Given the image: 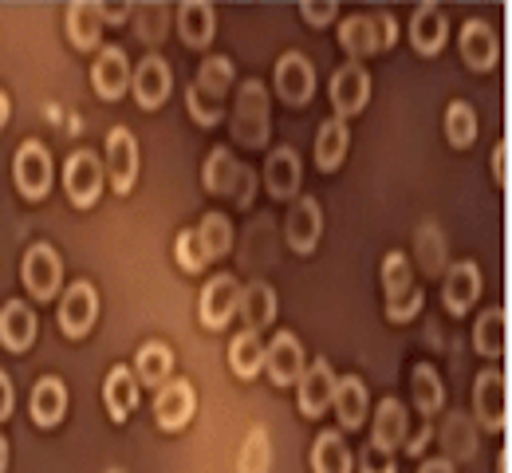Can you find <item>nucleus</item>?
<instances>
[{
	"label": "nucleus",
	"mask_w": 512,
	"mask_h": 473,
	"mask_svg": "<svg viewBox=\"0 0 512 473\" xmlns=\"http://www.w3.org/2000/svg\"><path fill=\"white\" fill-rule=\"evenodd\" d=\"M268 87L260 79L241 83L237 91V107H233V138L241 146H264L268 142Z\"/></svg>",
	"instance_id": "nucleus-1"
},
{
	"label": "nucleus",
	"mask_w": 512,
	"mask_h": 473,
	"mask_svg": "<svg viewBox=\"0 0 512 473\" xmlns=\"http://www.w3.org/2000/svg\"><path fill=\"white\" fill-rule=\"evenodd\" d=\"M12 178H16L20 198H28V202H44L48 190H52V178H56L48 146L36 142V138L20 142V150H16V158H12Z\"/></svg>",
	"instance_id": "nucleus-2"
},
{
	"label": "nucleus",
	"mask_w": 512,
	"mask_h": 473,
	"mask_svg": "<svg viewBox=\"0 0 512 473\" xmlns=\"http://www.w3.org/2000/svg\"><path fill=\"white\" fill-rule=\"evenodd\" d=\"M107 174H103V158L95 150H75L64 166V190L75 209H91L103 198Z\"/></svg>",
	"instance_id": "nucleus-3"
},
{
	"label": "nucleus",
	"mask_w": 512,
	"mask_h": 473,
	"mask_svg": "<svg viewBox=\"0 0 512 473\" xmlns=\"http://www.w3.org/2000/svg\"><path fill=\"white\" fill-rule=\"evenodd\" d=\"M327 95H331V107H335V119H351L359 115L367 103H371V71L355 60H347L343 68H335L331 83H327Z\"/></svg>",
	"instance_id": "nucleus-4"
},
{
	"label": "nucleus",
	"mask_w": 512,
	"mask_h": 473,
	"mask_svg": "<svg viewBox=\"0 0 512 473\" xmlns=\"http://www.w3.org/2000/svg\"><path fill=\"white\" fill-rule=\"evenodd\" d=\"M20 280L24 288L32 292V300H52L60 292V280H64V265H60V253L44 241H36L24 261H20Z\"/></svg>",
	"instance_id": "nucleus-5"
},
{
	"label": "nucleus",
	"mask_w": 512,
	"mask_h": 473,
	"mask_svg": "<svg viewBox=\"0 0 512 473\" xmlns=\"http://www.w3.org/2000/svg\"><path fill=\"white\" fill-rule=\"evenodd\" d=\"M473 414H477V422L485 430H493V434L505 430V422H509V383H505V375L497 367L477 375V383H473Z\"/></svg>",
	"instance_id": "nucleus-6"
},
{
	"label": "nucleus",
	"mask_w": 512,
	"mask_h": 473,
	"mask_svg": "<svg viewBox=\"0 0 512 473\" xmlns=\"http://www.w3.org/2000/svg\"><path fill=\"white\" fill-rule=\"evenodd\" d=\"M272 87L288 107H304L316 95V68L308 64L304 52H284L272 71Z\"/></svg>",
	"instance_id": "nucleus-7"
},
{
	"label": "nucleus",
	"mask_w": 512,
	"mask_h": 473,
	"mask_svg": "<svg viewBox=\"0 0 512 473\" xmlns=\"http://www.w3.org/2000/svg\"><path fill=\"white\" fill-rule=\"evenodd\" d=\"M103 174L111 182V190L119 198H127L138 182V138L130 135L127 127H115L107 135V162H103Z\"/></svg>",
	"instance_id": "nucleus-8"
},
{
	"label": "nucleus",
	"mask_w": 512,
	"mask_h": 473,
	"mask_svg": "<svg viewBox=\"0 0 512 473\" xmlns=\"http://www.w3.org/2000/svg\"><path fill=\"white\" fill-rule=\"evenodd\" d=\"M56 320H60V332H64V336H71V339L87 336V332L95 328V320H99V292H95V284L75 280L64 292V300H60Z\"/></svg>",
	"instance_id": "nucleus-9"
},
{
	"label": "nucleus",
	"mask_w": 512,
	"mask_h": 473,
	"mask_svg": "<svg viewBox=\"0 0 512 473\" xmlns=\"http://www.w3.org/2000/svg\"><path fill=\"white\" fill-rule=\"evenodd\" d=\"M130 91H134V99H138L142 111H158V107L170 99V91H174L170 64H166L158 52H150V56L134 68V75H130Z\"/></svg>",
	"instance_id": "nucleus-10"
},
{
	"label": "nucleus",
	"mask_w": 512,
	"mask_h": 473,
	"mask_svg": "<svg viewBox=\"0 0 512 473\" xmlns=\"http://www.w3.org/2000/svg\"><path fill=\"white\" fill-rule=\"evenodd\" d=\"M130 75H134V68H130L127 52H123L119 44H103L99 56H95V68H91V87H95V95L107 99V103L123 99L130 87Z\"/></svg>",
	"instance_id": "nucleus-11"
},
{
	"label": "nucleus",
	"mask_w": 512,
	"mask_h": 473,
	"mask_svg": "<svg viewBox=\"0 0 512 473\" xmlns=\"http://www.w3.org/2000/svg\"><path fill=\"white\" fill-rule=\"evenodd\" d=\"M284 237L296 253H316L320 249V237H323V205L308 194V198H296L288 217H284Z\"/></svg>",
	"instance_id": "nucleus-12"
},
{
	"label": "nucleus",
	"mask_w": 512,
	"mask_h": 473,
	"mask_svg": "<svg viewBox=\"0 0 512 473\" xmlns=\"http://www.w3.org/2000/svg\"><path fill=\"white\" fill-rule=\"evenodd\" d=\"M237 304H241V284L225 272V276H213L205 288H201V324L209 332H221L229 328V320L237 316Z\"/></svg>",
	"instance_id": "nucleus-13"
},
{
	"label": "nucleus",
	"mask_w": 512,
	"mask_h": 473,
	"mask_svg": "<svg viewBox=\"0 0 512 473\" xmlns=\"http://www.w3.org/2000/svg\"><path fill=\"white\" fill-rule=\"evenodd\" d=\"M335 399V371L327 359H316L312 367H304V375L296 379V403L304 418H323Z\"/></svg>",
	"instance_id": "nucleus-14"
},
{
	"label": "nucleus",
	"mask_w": 512,
	"mask_h": 473,
	"mask_svg": "<svg viewBox=\"0 0 512 473\" xmlns=\"http://www.w3.org/2000/svg\"><path fill=\"white\" fill-rule=\"evenodd\" d=\"M457 48H461V60L469 71H489L501 60V40H497L493 24H485V20H465Z\"/></svg>",
	"instance_id": "nucleus-15"
},
{
	"label": "nucleus",
	"mask_w": 512,
	"mask_h": 473,
	"mask_svg": "<svg viewBox=\"0 0 512 473\" xmlns=\"http://www.w3.org/2000/svg\"><path fill=\"white\" fill-rule=\"evenodd\" d=\"M197 414V391H193L190 379H170L166 387H158V399H154V422L162 430H182Z\"/></svg>",
	"instance_id": "nucleus-16"
},
{
	"label": "nucleus",
	"mask_w": 512,
	"mask_h": 473,
	"mask_svg": "<svg viewBox=\"0 0 512 473\" xmlns=\"http://www.w3.org/2000/svg\"><path fill=\"white\" fill-rule=\"evenodd\" d=\"M304 347L292 332H276V339L264 347V371L276 387H292L304 375Z\"/></svg>",
	"instance_id": "nucleus-17"
},
{
	"label": "nucleus",
	"mask_w": 512,
	"mask_h": 473,
	"mask_svg": "<svg viewBox=\"0 0 512 473\" xmlns=\"http://www.w3.org/2000/svg\"><path fill=\"white\" fill-rule=\"evenodd\" d=\"M36 336H40L36 308L24 304V300H8V304L0 308V343L20 355V351H28V347L36 343Z\"/></svg>",
	"instance_id": "nucleus-18"
},
{
	"label": "nucleus",
	"mask_w": 512,
	"mask_h": 473,
	"mask_svg": "<svg viewBox=\"0 0 512 473\" xmlns=\"http://www.w3.org/2000/svg\"><path fill=\"white\" fill-rule=\"evenodd\" d=\"M264 186L276 202H292L300 194V154L292 146H276L264 162Z\"/></svg>",
	"instance_id": "nucleus-19"
},
{
	"label": "nucleus",
	"mask_w": 512,
	"mask_h": 473,
	"mask_svg": "<svg viewBox=\"0 0 512 473\" xmlns=\"http://www.w3.org/2000/svg\"><path fill=\"white\" fill-rule=\"evenodd\" d=\"M449 40V16L438 4H418L410 16V44L422 56H438Z\"/></svg>",
	"instance_id": "nucleus-20"
},
{
	"label": "nucleus",
	"mask_w": 512,
	"mask_h": 473,
	"mask_svg": "<svg viewBox=\"0 0 512 473\" xmlns=\"http://www.w3.org/2000/svg\"><path fill=\"white\" fill-rule=\"evenodd\" d=\"M28 414H32V422H36L40 430H52V426H60V422H64V414H67V387H64V379H56V375H44V379L32 387Z\"/></svg>",
	"instance_id": "nucleus-21"
},
{
	"label": "nucleus",
	"mask_w": 512,
	"mask_h": 473,
	"mask_svg": "<svg viewBox=\"0 0 512 473\" xmlns=\"http://www.w3.org/2000/svg\"><path fill=\"white\" fill-rule=\"evenodd\" d=\"M481 296V269L473 261H457L446 272V284H442V300L453 316H465Z\"/></svg>",
	"instance_id": "nucleus-22"
},
{
	"label": "nucleus",
	"mask_w": 512,
	"mask_h": 473,
	"mask_svg": "<svg viewBox=\"0 0 512 473\" xmlns=\"http://www.w3.org/2000/svg\"><path fill=\"white\" fill-rule=\"evenodd\" d=\"M64 28H67L71 48H79V52L99 48V36H103L99 4H91V0H71V4H67V12H64Z\"/></svg>",
	"instance_id": "nucleus-23"
},
{
	"label": "nucleus",
	"mask_w": 512,
	"mask_h": 473,
	"mask_svg": "<svg viewBox=\"0 0 512 473\" xmlns=\"http://www.w3.org/2000/svg\"><path fill=\"white\" fill-rule=\"evenodd\" d=\"M335 414H339V426L343 430H359L367 422V406H371V395H367V383L359 375H343L335 379Z\"/></svg>",
	"instance_id": "nucleus-24"
},
{
	"label": "nucleus",
	"mask_w": 512,
	"mask_h": 473,
	"mask_svg": "<svg viewBox=\"0 0 512 473\" xmlns=\"http://www.w3.org/2000/svg\"><path fill=\"white\" fill-rule=\"evenodd\" d=\"M241 320H245V332L260 336L272 320H276V288L268 280H253L241 288V304H237Z\"/></svg>",
	"instance_id": "nucleus-25"
},
{
	"label": "nucleus",
	"mask_w": 512,
	"mask_h": 473,
	"mask_svg": "<svg viewBox=\"0 0 512 473\" xmlns=\"http://www.w3.org/2000/svg\"><path fill=\"white\" fill-rule=\"evenodd\" d=\"M406 430H410V418H406V406L398 399H383L375 418H371V446H379L386 454L402 450L406 442Z\"/></svg>",
	"instance_id": "nucleus-26"
},
{
	"label": "nucleus",
	"mask_w": 512,
	"mask_h": 473,
	"mask_svg": "<svg viewBox=\"0 0 512 473\" xmlns=\"http://www.w3.org/2000/svg\"><path fill=\"white\" fill-rule=\"evenodd\" d=\"M213 32H217V8L209 0H186V4H178V36H182V44L209 48Z\"/></svg>",
	"instance_id": "nucleus-27"
},
{
	"label": "nucleus",
	"mask_w": 512,
	"mask_h": 473,
	"mask_svg": "<svg viewBox=\"0 0 512 473\" xmlns=\"http://www.w3.org/2000/svg\"><path fill=\"white\" fill-rule=\"evenodd\" d=\"M170 375H174V351H170L162 339L142 343V347H138V359H134V379H138L142 387L158 391V387L170 383Z\"/></svg>",
	"instance_id": "nucleus-28"
},
{
	"label": "nucleus",
	"mask_w": 512,
	"mask_h": 473,
	"mask_svg": "<svg viewBox=\"0 0 512 473\" xmlns=\"http://www.w3.org/2000/svg\"><path fill=\"white\" fill-rule=\"evenodd\" d=\"M103 403H107L111 422H127L130 414H134V406H138V379H134L130 367H123V363L111 367V375L103 383Z\"/></svg>",
	"instance_id": "nucleus-29"
},
{
	"label": "nucleus",
	"mask_w": 512,
	"mask_h": 473,
	"mask_svg": "<svg viewBox=\"0 0 512 473\" xmlns=\"http://www.w3.org/2000/svg\"><path fill=\"white\" fill-rule=\"evenodd\" d=\"M410 399H414L422 418L442 414V406H446V383H442V375L430 363H414V371H410Z\"/></svg>",
	"instance_id": "nucleus-30"
},
{
	"label": "nucleus",
	"mask_w": 512,
	"mask_h": 473,
	"mask_svg": "<svg viewBox=\"0 0 512 473\" xmlns=\"http://www.w3.org/2000/svg\"><path fill=\"white\" fill-rule=\"evenodd\" d=\"M312 473H355V454L339 430H323L312 446Z\"/></svg>",
	"instance_id": "nucleus-31"
},
{
	"label": "nucleus",
	"mask_w": 512,
	"mask_h": 473,
	"mask_svg": "<svg viewBox=\"0 0 512 473\" xmlns=\"http://www.w3.org/2000/svg\"><path fill=\"white\" fill-rule=\"evenodd\" d=\"M473 347L485 359H501L505 355V347H509V316H505V308H489V312L477 316Z\"/></svg>",
	"instance_id": "nucleus-32"
},
{
	"label": "nucleus",
	"mask_w": 512,
	"mask_h": 473,
	"mask_svg": "<svg viewBox=\"0 0 512 473\" xmlns=\"http://www.w3.org/2000/svg\"><path fill=\"white\" fill-rule=\"evenodd\" d=\"M233 79H237L233 60H225V56H205V60H201V68H197V79H193L190 87L197 91V95L213 99V103H225V95H229Z\"/></svg>",
	"instance_id": "nucleus-33"
},
{
	"label": "nucleus",
	"mask_w": 512,
	"mask_h": 473,
	"mask_svg": "<svg viewBox=\"0 0 512 473\" xmlns=\"http://www.w3.org/2000/svg\"><path fill=\"white\" fill-rule=\"evenodd\" d=\"M347 150H351V131H347V123H343V119H327L320 127V135H316V166H320L323 174H335V170L343 166Z\"/></svg>",
	"instance_id": "nucleus-34"
},
{
	"label": "nucleus",
	"mask_w": 512,
	"mask_h": 473,
	"mask_svg": "<svg viewBox=\"0 0 512 473\" xmlns=\"http://www.w3.org/2000/svg\"><path fill=\"white\" fill-rule=\"evenodd\" d=\"M237 170H241V162L233 158V150L229 146H217V150H209V158L201 166V182H205L209 194L229 198L233 194V182H237Z\"/></svg>",
	"instance_id": "nucleus-35"
},
{
	"label": "nucleus",
	"mask_w": 512,
	"mask_h": 473,
	"mask_svg": "<svg viewBox=\"0 0 512 473\" xmlns=\"http://www.w3.org/2000/svg\"><path fill=\"white\" fill-rule=\"evenodd\" d=\"M339 44H343V52H347L355 64H363L367 56H379V48H375V32H371V16L355 12V16L339 20Z\"/></svg>",
	"instance_id": "nucleus-36"
},
{
	"label": "nucleus",
	"mask_w": 512,
	"mask_h": 473,
	"mask_svg": "<svg viewBox=\"0 0 512 473\" xmlns=\"http://www.w3.org/2000/svg\"><path fill=\"white\" fill-rule=\"evenodd\" d=\"M197 241L205 249L209 261H221L233 253V221L225 213H205L201 225H197Z\"/></svg>",
	"instance_id": "nucleus-37"
},
{
	"label": "nucleus",
	"mask_w": 512,
	"mask_h": 473,
	"mask_svg": "<svg viewBox=\"0 0 512 473\" xmlns=\"http://www.w3.org/2000/svg\"><path fill=\"white\" fill-rule=\"evenodd\" d=\"M229 367L237 379H256L264 371V343L253 332H241L229 343Z\"/></svg>",
	"instance_id": "nucleus-38"
},
{
	"label": "nucleus",
	"mask_w": 512,
	"mask_h": 473,
	"mask_svg": "<svg viewBox=\"0 0 512 473\" xmlns=\"http://www.w3.org/2000/svg\"><path fill=\"white\" fill-rule=\"evenodd\" d=\"M272 470V438L264 426H253L241 442V454H237V473H268Z\"/></svg>",
	"instance_id": "nucleus-39"
},
{
	"label": "nucleus",
	"mask_w": 512,
	"mask_h": 473,
	"mask_svg": "<svg viewBox=\"0 0 512 473\" xmlns=\"http://www.w3.org/2000/svg\"><path fill=\"white\" fill-rule=\"evenodd\" d=\"M446 138H449V146H457V150L473 146V138H477V111H473V103H465V99H453V103H449Z\"/></svg>",
	"instance_id": "nucleus-40"
},
{
	"label": "nucleus",
	"mask_w": 512,
	"mask_h": 473,
	"mask_svg": "<svg viewBox=\"0 0 512 473\" xmlns=\"http://www.w3.org/2000/svg\"><path fill=\"white\" fill-rule=\"evenodd\" d=\"M410 288H414V265H410V257H406V253H386L383 257L386 304H390V300H402Z\"/></svg>",
	"instance_id": "nucleus-41"
},
{
	"label": "nucleus",
	"mask_w": 512,
	"mask_h": 473,
	"mask_svg": "<svg viewBox=\"0 0 512 473\" xmlns=\"http://www.w3.org/2000/svg\"><path fill=\"white\" fill-rule=\"evenodd\" d=\"M174 257H178L182 272H190V276L205 272L209 257H205V249H201V241H197V229H182V233H178V241H174Z\"/></svg>",
	"instance_id": "nucleus-42"
},
{
	"label": "nucleus",
	"mask_w": 512,
	"mask_h": 473,
	"mask_svg": "<svg viewBox=\"0 0 512 473\" xmlns=\"http://www.w3.org/2000/svg\"><path fill=\"white\" fill-rule=\"evenodd\" d=\"M186 111H190L201 127H217V123H221V115H225V103H213V99L197 95V91L190 87V91H186Z\"/></svg>",
	"instance_id": "nucleus-43"
},
{
	"label": "nucleus",
	"mask_w": 512,
	"mask_h": 473,
	"mask_svg": "<svg viewBox=\"0 0 512 473\" xmlns=\"http://www.w3.org/2000/svg\"><path fill=\"white\" fill-rule=\"evenodd\" d=\"M422 304H426V292L414 284V288H410L402 300H390V304H386V316H390L394 324H410V320L422 312Z\"/></svg>",
	"instance_id": "nucleus-44"
},
{
	"label": "nucleus",
	"mask_w": 512,
	"mask_h": 473,
	"mask_svg": "<svg viewBox=\"0 0 512 473\" xmlns=\"http://www.w3.org/2000/svg\"><path fill=\"white\" fill-rule=\"evenodd\" d=\"M371 32H375V48L379 52H390L394 44H398V20H394V12H379V16H371Z\"/></svg>",
	"instance_id": "nucleus-45"
},
{
	"label": "nucleus",
	"mask_w": 512,
	"mask_h": 473,
	"mask_svg": "<svg viewBox=\"0 0 512 473\" xmlns=\"http://www.w3.org/2000/svg\"><path fill=\"white\" fill-rule=\"evenodd\" d=\"M359 473H398V466H394V454H386V450H379V446H363V454H359Z\"/></svg>",
	"instance_id": "nucleus-46"
},
{
	"label": "nucleus",
	"mask_w": 512,
	"mask_h": 473,
	"mask_svg": "<svg viewBox=\"0 0 512 473\" xmlns=\"http://www.w3.org/2000/svg\"><path fill=\"white\" fill-rule=\"evenodd\" d=\"M300 16H304L312 28H323V24H331V20L339 16V4H331V0H320V4H316V0H304V4H300Z\"/></svg>",
	"instance_id": "nucleus-47"
},
{
	"label": "nucleus",
	"mask_w": 512,
	"mask_h": 473,
	"mask_svg": "<svg viewBox=\"0 0 512 473\" xmlns=\"http://www.w3.org/2000/svg\"><path fill=\"white\" fill-rule=\"evenodd\" d=\"M229 198H233V205H237V209H249V205H253L256 174L249 170V166H241V170H237V182H233V194H229Z\"/></svg>",
	"instance_id": "nucleus-48"
},
{
	"label": "nucleus",
	"mask_w": 512,
	"mask_h": 473,
	"mask_svg": "<svg viewBox=\"0 0 512 473\" xmlns=\"http://www.w3.org/2000/svg\"><path fill=\"white\" fill-rule=\"evenodd\" d=\"M493 182L505 190L509 186V146H505V138L493 146Z\"/></svg>",
	"instance_id": "nucleus-49"
},
{
	"label": "nucleus",
	"mask_w": 512,
	"mask_h": 473,
	"mask_svg": "<svg viewBox=\"0 0 512 473\" xmlns=\"http://www.w3.org/2000/svg\"><path fill=\"white\" fill-rule=\"evenodd\" d=\"M430 438H434V426H430V418H422V426H418V434H406V442H402V450H410V454H422Z\"/></svg>",
	"instance_id": "nucleus-50"
},
{
	"label": "nucleus",
	"mask_w": 512,
	"mask_h": 473,
	"mask_svg": "<svg viewBox=\"0 0 512 473\" xmlns=\"http://www.w3.org/2000/svg\"><path fill=\"white\" fill-rule=\"evenodd\" d=\"M12 406H16V395H12V379L0 371V422L12 414Z\"/></svg>",
	"instance_id": "nucleus-51"
},
{
	"label": "nucleus",
	"mask_w": 512,
	"mask_h": 473,
	"mask_svg": "<svg viewBox=\"0 0 512 473\" xmlns=\"http://www.w3.org/2000/svg\"><path fill=\"white\" fill-rule=\"evenodd\" d=\"M99 16H103L107 24H127L123 16H130V4H99Z\"/></svg>",
	"instance_id": "nucleus-52"
},
{
	"label": "nucleus",
	"mask_w": 512,
	"mask_h": 473,
	"mask_svg": "<svg viewBox=\"0 0 512 473\" xmlns=\"http://www.w3.org/2000/svg\"><path fill=\"white\" fill-rule=\"evenodd\" d=\"M418 473H457V470H453V462H449V458H430Z\"/></svg>",
	"instance_id": "nucleus-53"
},
{
	"label": "nucleus",
	"mask_w": 512,
	"mask_h": 473,
	"mask_svg": "<svg viewBox=\"0 0 512 473\" xmlns=\"http://www.w3.org/2000/svg\"><path fill=\"white\" fill-rule=\"evenodd\" d=\"M8 119H12V103H8V91L0 87V131L8 127Z\"/></svg>",
	"instance_id": "nucleus-54"
},
{
	"label": "nucleus",
	"mask_w": 512,
	"mask_h": 473,
	"mask_svg": "<svg viewBox=\"0 0 512 473\" xmlns=\"http://www.w3.org/2000/svg\"><path fill=\"white\" fill-rule=\"evenodd\" d=\"M8 470V438L0 434V473Z\"/></svg>",
	"instance_id": "nucleus-55"
},
{
	"label": "nucleus",
	"mask_w": 512,
	"mask_h": 473,
	"mask_svg": "<svg viewBox=\"0 0 512 473\" xmlns=\"http://www.w3.org/2000/svg\"><path fill=\"white\" fill-rule=\"evenodd\" d=\"M497 473H509V454H497Z\"/></svg>",
	"instance_id": "nucleus-56"
},
{
	"label": "nucleus",
	"mask_w": 512,
	"mask_h": 473,
	"mask_svg": "<svg viewBox=\"0 0 512 473\" xmlns=\"http://www.w3.org/2000/svg\"><path fill=\"white\" fill-rule=\"evenodd\" d=\"M107 473H123V470H107Z\"/></svg>",
	"instance_id": "nucleus-57"
}]
</instances>
